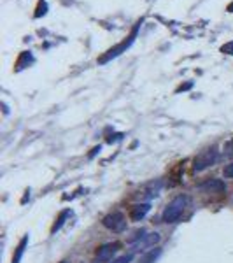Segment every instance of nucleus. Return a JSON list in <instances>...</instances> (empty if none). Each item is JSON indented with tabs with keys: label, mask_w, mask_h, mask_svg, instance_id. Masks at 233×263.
Masks as SVG:
<instances>
[{
	"label": "nucleus",
	"mask_w": 233,
	"mask_h": 263,
	"mask_svg": "<svg viewBox=\"0 0 233 263\" xmlns=\"http://www.w3.org/2000/svg\"><path fill=\"white\" fill-rule=\"evenodd\" d=\"M132 260H133V255L130 253V255H123V256H119V258L111 260V263H130Z\"/></svg>",
	"instance_id": "14"
},
{
	"label": "nucleus",
	"mask_w": 233,
	"mask_h": 263,
	"mask_svg": "<svg viewBox=\"0 0 233 263\" xmlns=\"http://www.w3.org/2000/svg\"><path fill=\"white\" fill-rule=\"evenodd\" d=\"M186 203H188V197H184V195L175 197L172 202H169V205H167L165 210H163V216H162L163 221L165 223L179 221L180 216H182V212H184V209H186Z\"/></svg>",
	"instance_id": "1"
},
{
	"label": "nucleus",
	"mask_w": 233,
	"mask_h": 263,
	"mask_svg": "<svg viewBox=\"0 0 233 263\" xmlns=\"http://www.w3.org/2000/svg\"><path fill=\"white\" fill-rule=\"evenodd\" d=\"M46 12H48V4H46L44 0H41V2H39L37 12H35V18H41V16H44Z\"/></svg>",
	"instance_id": "13"
},
{
	"label": "nucleus",
	"mask_w": 233,
	"mask_h": 263,
	"mask_svg": "<svg viewBox=\"0 0 233 263\" xmlns=\"http://www.w3.org/2000/svg\"><path fill=\"white\" fill-rule=\"evenodd\" d=\"M218 149L216 147H209V149H203L200 154H196V158L193 160V170L195 172H203L205 169L212 167L218 162Z\"/></svg>",
	"instance_id": "3"
},
{
	"label": "nucleus",
	"mask_w": 233,
	"mask_h": 263,
	"mask_svg": "<svg viewBox=\"0 0 233 263\" xmlns=\"http://www.w3.org/2000/svg\"><path fill=\"white\" fill-rule=\"evenodd\" d=\"M27 244H28V235H25L21 241H19L18 248H16V253H14V256H12V263H19V262H21L23 253H25V248H27Z\"/></svg>",
	"instance_id": "9"
},
{
	"label": "nucleus",
	"mask_w": 233,
	"mask_h": 263,
	"mask_svg": "<svg viewBox=\"0 0 233 263\" xmlns=\"http://www.w3.org/2000/svg\"><path fill=\"white\" fill-rule=\"evenodd\" d=\"M151 205L149 203H137V205L132 207V210H130V219L132 221H140V219L146 218V214L149 212Z\"/></svg>",
	"instance_id": "7"
},
{
	"label": "nucleus",
	"mask_w": 233,
	"mask_h": 263,
	"mask_svg": "<svg viewBox=\"0 0 233 263\" xmlns=\"http://www.w3.org/2000/svg\"><path fill=\"white\" fill-rule=\"evenodd\" d=\"M68 216H70V210H63V212H61V214H60V218L57 219L58 223H55V226H53V228H51V233H57L58 230H60L61 226H63L65 219H67Z\"/></svg>",
	"instance_id": "12"
},
{
	"label": "nucleus",
	"mask_w": 233,
	"mask_h": 263,
	"mask_svg": "<svg viewBox=\"0 0 233 263\" xmlns=\"http://www.w3.org/2000/svg\"><path fill=\"white\" fill-rule=\"evenodd\" d=\"M117 249H119V244L117 242H109V244H104L102 248H98L97 251V262L100 263H107L113 260V256L117 253Z\"/></svg>",
	"instance_id": "5"
},
{
	"label": "nucleus",
	"mask_w": 233,
	"mask_h": 263,
	"mask_svg": "<svg viewBox=\"0 0 233 263\" xmlns=\"http://www.w3.org/2000/svg\"><path fill=\"white\" fill-rule=\"evenodd\" d=\"M225 156L233 158V139L225 144Z\"/></svg>",
	"instance_id": "15"
},
{
	"label": "nucleus",
	"mask_w": 233,
	"mask_h": 263,
	"mask_svg": "<svg viewBox=\"0 0 233 263\" xmlns=\"http://www.w3.org/2000/svg\"><path fill=\"white\" fill-rule=\"evenodd\" d=\"M146 235H147V232L144 228H140V230H135L133 232V235L128 239V244H135V242H140V241H144L146 239Z\"/></svg>",
	"instance_id": "11"
},
{
	"label": "nucleus",
	"mask_w": 233,
	"mask_h": 263,
	"mask_svg": "<svg viewBox=\"0 0 233 263\" xmlns=\"http://www.w3.org/2000/svg\"><path fill=\"white\" fill-rule=\"evenodd\" d=\"M160 239H162V237H160V233H156V232H154V233H149V235H146V239H144V241L139 242V248L142 249V251H146V249L151 248V246L158 244Z\"/></svg>",
	"instance_id": "8"
},
{
	"label": "nucleus",
	"mask_w": 233,
	"mask_h": 263,
	"mask_svg": "<svg viewBox=\"0 0 233 263\" xmlns=\"http://www.w3.org/2000/svg\"><path fill=\"white\" fill-rule=\"evenodd\" d=\"M140 25H142V19H139V21L135 23V26H133V30H132V34H130V37H128V41H123V42H121V44H117V46H114V48H111L109 51H107L106 55H104V57L98 58V64H107V62H109V60H113V58L119 57L121 53L126 51V49L133 44V41H135L137 34H139Z\"/></svg>",
	"instance_id": "2"
},
{
	"label": "nucleus",
	"mask_w": 233,
	"mask_h": 263,
	"mask_svg": "<svg viewBox=\"0 0 233 263\" xmlns=\"http://www.w3.org/2000/svg\"><path fill=\"white\" fill-rule=\"evenodd\" d=\"M225 177H233V163L225 167Z\"/></svg>",
	"instance_id": "17"
},
{
	"label": "nucleus",
	"mask_w": 233,
	"mask_h": 263,
	"mask_svg": "<svg viewBox=\"0 0 233 263\" xmlns=\"http://www.w3.org/2000/svg\"><path fill=\"white\" fill-rule=\"evenodd\" d=\"M198 190L203 193H223L226 192V184L221 179H209L200 184Z\"/></svg>",
	"instance_id": "6"
},
{
	"label": "nucleus",
	"mask_w": 233,
	"mask_h": 263,
	"mask_svg": "<svg viewBox=\"0 0 233 263\" xmlns=\"http://www.w3.org/2000/svg\"><path fill=\"white\" fill-rule=\"evenodd\" d=\"M189 88H191V83L184 84V86H180V88H179V90H177V91H184V90H189Z\"/></svg>",
	"instance_id": "18"
},
{
	"label": "nucleus",
	"mask_w": 233,
	"mask_h": 263,
	"mask_svg": "<svg viewBox=\"0 0 233 263\" xmlns=\"http://www.w3.org/2000/svg\"><path fill=\"white\" fill-rule=\"evenodd\" d=\"M223 53H228V55H233V42H228V44H225L221 48Z\"/></svg>",
	"instance_id": "16"
},
{
	"label": "nucleus",
	"mask_w": 233,
	"mask_h": 263,
	"mask_svg": "<svg viewBox=\"0 0 233 263\" xmlns=\"http://www.w3.org/2000/svg\"><path fill=\"white\" fill-rule=\"evenodd\" d=\"M102 225L106 226V228L113 230V232H123L124 228H126V219H124L123 212H119V210H114V212H111V214H107L106 218L102 219Z\"/></svg>",
	"instance_id": "4"
},
{
	"label": "nucleus",
	"mask_w": 233,
	"mask_h": 263,
	"mask_svg": "<svg viewBox=\"0 0 233 263\" xmlns=\"http://www.w3.org/2000/svg\"><path fill=\"white\" fill-rule=\"evenodd\" d=\"M160 255H162V249H158V248L149 249V251L140 258V263H154L160 258Z\"/></svg>",
	"instance_id": "10"
},
{
	"label": "nucleus",
	"mask_w": 233,
	"mask_h": 263,
	"mask_svg": "<svg viewBox=\"0 0 233 263\" xmlns=\"http://www.w3.org/2000/svg\"><path fill=\"white\" fill-rule=\"evenodd\" d=\"M228 11H230V12H233V2H232V4L228 5Z\"/></svg>",
	"instance_id": "19"
}]
</instances>
